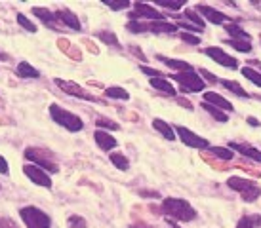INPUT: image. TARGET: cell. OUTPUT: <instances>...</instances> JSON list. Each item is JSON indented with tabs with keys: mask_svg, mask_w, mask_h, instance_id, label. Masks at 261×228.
I'll list each match as a JSON object with an SVG mask.
<instances>
[{
	"mask_svg": "<svg viewBox=\"0 0 261 228\" xmlns=\"http://www.w3.org/2000/svg\"><path fill=\"white\" fill-rule=\"evenodd\" d=\"M162 213L181 222L193 221L196 217V211L193 209V206L179 198H164V202H162Z\"/></svg>",
	"mask_w": 261,
	"mask_h": 228,
	"instance_id": "6da1fadb",
	"label": "cell"
},
{
	"mask_svg": "<svg viewBox=\"0 0 261 228\" xmlns=\"http://www.w3.org/2000/svg\"><path fill=\"white\" fill-rule=\"evenodd\" d=\"M227 185H229V188L242 194V200H244V202H255V200L261 196V188L255 185L254 181H250V179L231 177L227 181Z\"/></svg>",
	"mask_w": 261,
	"mask_h": 228,
	"instance_id": "7a4b0ae2",
	"label": "cell"
},
{
	"mask_svg": "<svg viewBox=\"0 0 261 228\" xmlns=\"http://www.w3.org/2000/svg\"><path fill=\"white\" fill-rule=\"evenodd\" d=\"M50 116L54 118V122H58L59 126H63L69 131H80V129L84 128V124H82V120L76 114L69 112V110L58 107V105H51L50 107Z\"/></svg>",
	"mask_w": 261,
	"mask_h": 228,
	"instance_id": "3957f363",
	"label": "cell"
},
{
	"mask_svg": "<svg viewBox=\"0 0 261 228\" xmlns=\"http://www.w3.org/2000/svg\"><path fill=\"white\" fill-rule=\"evenodd\" d=\"M19 215H21L23 222L27 224V228H50L51 226V219L48 215L40 211L38 207L27 206L19 209Z\"/></svg>",
	"mask_w": 261,
	"mask_h": 228,
	"instance_id": "277c9868",
	"label": "cell"
},
{
	"mask_svg": "<svg viewBox=\"0 0 261 228\" xmlns=\"http://www.w3.org/2000/svg\"><path fill=\"white\" fill-rule=\"evenodd\" d=\"M172 78L179 84L183 93H198L202 92L206 84H204V80L196 74L195 71H189V72H175L172 74Z\"/></svg>",
	"mask_w": 261,
	"mask_h": 228,
	"instance_id": "5b68a950",
	"label": "cell"
},
{
	"mask_svg": "<svg viewBox=\"0 0 261 228\" xmlns=\"http://www.w3.org/2000/svg\"><path fill=\"white\" fill-rule=\"evenodd\" d=\"M25 158L40 165V169L50 171V173H58V165L51 160V152H44L40 149H27L25 150Z\"/></svg>",
	"mask_w": 261,
	"mask_h": 228,
	"instance_id": "8992f818",
	"label": "cell"
},
{
	"mask_svg": "<svg viewBox=\"0 0 261 228\" xmlns=\"http://www.w3.org/2000/svg\"><path fill=\"white\" fill-rule=\"evenodd\" d=\"M175 131H177L179 139H181L187 147H191V149H210V141H208V139H204V137H200V135H196L195 131L183 128V126H177Z\"/></svg>",
	"mask_w": 261,
	"mask_h": 228,
	"instance_id": "52a82bcc",
	"label": "cell"
},
{
	"mask_svg": "<svg viewBox=\"0 0 261 228\" xmlns=\"http://www.w3.org/2000/svg\"><path fill=\"white\" fill-rule=\"evenodd\" d=\"M136 21L139 17H143V19H151V21H164V14H160L159 10H154L152 6L149 4H143V2H136L134 4V12L128 14Z\"/></svg>",
	"mask_w": 261,
	"mask_h": 228,
	"instance_id": "ba28073f",
	"label": "cell"
},
{
	"mask_svg": "<svg viewBox=\"0 0 261 228\" xmlns=\"http://www.w3.org/2000/svg\"><path fill=\"white\" fill-rule=\"evenodd\" d=\"M204 53L210 57V59H214L218 65H221V67H227V69H239V59H234V57H231L229 53H225L221 48L210 46V48H206Z\"/></svg>",
	"mask_w": 261,
	"mask_h": 228,
	"instance_id": "9c48e42d",
	"label": "cell"
},
{
	"mask_svg": "<svg viewBox=\"0 0 261 228\" xmlns=\"http://www.w3.org/2000/svg\"><path fill=\"white\" fill-rule=\"evenodd\" d=\"M23 171H25V175H27V177H29L35 185L46 186V188H50V186H51L50 175H48L44 169H40L38 165H25V167H23Z\"/></svg>",
	"mask_w": 261,
	"mask_h": 228,
	"instance_id": "30bf717a",
	"label": "cell"
},
{
	"mask_svg": "<svg viewBox=\"0 0 261 228\" xmlns=\"http://www.w3.org/2000/svg\"><path fill=\"white\" fill-rule=\"evenodd\" d=\"M56 84L63 90L65 93H69V95H74V97H79V99H84V101H97L92 95V93L84 92L82 88H80L79 84H74V82H67V80H61V78H56Z\"/></svg>",
	"mask_w": 261,
	"mask_h": 228,
	"instance_id": "8fae6325",
	"label": "cell"
},
{
	"mask_svg": "<svg viewBox=\"0 0 261 228\" xmlns=\"http://www.w3.org/2000/svg\"><path fill=\"white\" fill-rule=\"evenodd\" d=\"M195 12H200V14H202L210 23H214V25H221V23H225L229 19L225 14H221V12H218V10H214V8H210V6H206V4H196Z\"/></svg>",
	"mask_w": 261,
	"mask_h": 228,
	"instance_id": "7c38bea8",
	"label": "cell"
},
{
	"mask_svg": "<svg viewBox=\"0 0 261 228\" xmlns=\"http://www.w3.org/2000/svg\"><path fill=\"white\" fill-rule=\"evenodd\" d=\"M229 149L237 150V152H240L242 156L252 158L254 162L261 164V150H257L255 147H250V145H242V142H231V145H229Z\"/></svg>",
	"mask_w": 261,
	"mask_h": 228,
	"instance_id": "4fadbf2b",
	"label": "cell"
},
{
	"mask_svg": "<svg viewBox=\"0 0 261 228\" xmlns=\"http://www.w3.org/2000/svg\"><path fill=\"white\" fill-rule=\"evenodd\" d=\"M204 103H208V105L219 108V110H232V108H234L231 105V101H227L225 97H221V95H218V93H214V92L204 93Z\"/></svg>",
	"mask_w": 261,
	"mask_h": 228,
	"instance_id": "5bb4252c",
	"label": "cell"
},
{
	"mask_svg": "<svg viewBox=\"0 0 261 228\" xmlns=\"http://www.w3.org/2000/svg\"><path fill=\"white\" fill-rule=\"evenodd\" d=\"M33 14L37 15L38 19L46 25L48 28H51V31H58V17H56V14H51L50 10H46V8H33Z\"/></svg>",
	"mask_w": 261,
	"mask_h": 228,
	"instance_id": "9a60e30c",
	"label": "cell"
},
{
	"mask_svg": "<svg viewBox=\"0 0 261 228\" xmlns=\"http://www.w3.org/2000/svg\"><path fill=\"white\" fill-rule=\"evenodd\" d=\"M56 17H58V21L67 25L69 28H73V31H82L79 17H76L73 12H69V10H58V12H56Z\"/></svg>",
	"mask_w": 261,
	"mask_h": 228,
	"instance_id": "2e32d148",
	"label": "cell"
},
{
	"mask_svg": "<svg viewBox=\"0 0 261 228\" xmlns=\"http://www.w3.org/2000/svg\"><path fill=\"white\" fill-rule=\"evenodd\" d=\"M94 137H95V142L99 145V149H103V150H113L116 145H118V141H116L115 137L109 135V133L103 131V129H97L94 133Z\"/></svg>",
	"mask_w": 261,
	"mask_h": 228,
	"instance_id": "e0dca14e",
	"label": "cell"
},
{
	"mask_svg": "<svg viewBox=\"0 0 261 228\" xmlns=\"http://www.w3.org/2000/svg\"><path fill=\"white\" fill-rule=\"evenodd\" d=\"M156 59H159V61H162L164 65H168L170 69H175V71H179V72L193 71L191 63H187V61H179V59H170V57H164V55H156Z\"/></svg>",
	"mask_w": 261,
	"mask_h": 228,
	"instance_id": "ac0fdd59",
	"label": "cell"
},
{
	"mask_svg": "<svg viewBox=\"0 0 261 228\" xmlns=\"http://www.w3.org/2000/svg\"><path fill=\"white\" fill-rule=\"evenodd\" d=\"M147 31L149 33H175L177 25H172V23L166 21H151L147 23Z\"/></svg>",
	"mask_w": 261,
	"mask_h": 228,
	"instance_id": "d6986e66",
	"label": "cell"
},
{
	"mask_svg": "<svg viewBox=\"0 0 261 228\" xmlns=\"http://www.w3.org/2000/svg\"><path fill=\"white\" fill-rule=\"evenodd\" d=\"M151 86L154 88V90H159V92L166 93V95H177V92H175V88L168 80L164 78H151Z\"/></svg>",
	"mask_w": 261,
	"mask_h": 228,
	"instance_id": "ffe728a7",
	"label": "cell"
},
{
	"mask_svg": "<svg viewBox=\"0 0 261 228\" xmlns=\"http://www.w3.org/2000/svg\"><path fill=\"white\" fill-rule=\"evenodd\" d=\"M225 31L232 36V40H244V42H250V40H252V35L246 33V31H242L239 25H232L231 23V25H227V27H225Z\"/></svg>",
	"mask_w": 261,
	"mask_h": 228,
	"instance_id": "44dd1931",
	"label": "cell"
},
{
	"mask_svg": "<svg viewBox=\"0 0 261 228\" xmlns=\"http://www.w3.org/2000/svg\"><path fill=\"white\" fill-rule=\"evenodd\" d=\"M152 128L156 129V131H160L162 135L166 137L168 141H174L175 139V135H174V129L168 126L166 122L164 120H160V118H156V120H152Z\"/></svg>",
	"mask_w": 261,
	"mask_h": 228,
	"instance_id": "7402d4cb",
	"label": "cell"
},
{
	"mask_svg": "<svg viewBox=\"0 0 261 228\" xmlns=\"http://www.w3.org/2000/svg\"><path fill=\"white\" fill-rule=\"evenodd\" d=\"M221 86H223V88H227L229 92H232L234 95H239V97H244V99H248V97H250V93H248L246 90L239 84V82H232V80H221Z\"/></svg>",
	"mask_w": 261,
	"mask_h": 228,
	"instance_id": "603a6c76",
	"label": "cell"
},
{
	"mask_svg": "<svg viewBox=\"0 0 261 228\" xmlns=\"http://www.w3.org/2000/svg\"><path fill=\"white\" fill-rule=\"evenodd\" d=\"M17 74H19L21 78H38V76H40V72H38L35 67H31L27 61H23V63L17 65Z\"/></svg>",
	"mask_w": 261,
	"mask_h": 228,
	"instance_id": "cb8c5ba5",
	"label": "cell"
},
{
	"mask_svg": "<svg viewBox=\"0 0 261 228\" xmlns=\"http://www.w3.org/2000/svg\"><path fill=\"white\" fill-rule=\"evenodd\" d=\"M105 95H107V97H111V99H122V101L130 99V93L126 92L124 88H120V86H113V88H107V90H105Z\"/></svg>",
	"mask_w": 261,
	"mask_h": 228,
	"instance_id": "d4e9b609",
	"label": "cell"
},
{
	"mask_svg": "<svg viewBox=\"0 0 261 228\" xmlns=\"http://www.w3.org/2000/svg\"><path fill=\"white\" fill-rule=\"evenodd\" d=\"M210 152L214 156H218L219 160H232L234 152L229 147H210Z\"/></svg>",
	"mask_w": 261,
	"mask_h": 228,
	"instance_id": "484cf974",
	"label": "cell"
},
{
	"mask_svg": "<svg viewBox=\"0 0 261 228\" xmlns=\"http://www.w3.org/2000/svg\"><path fill=\"white\" fill-rule=\"evenodd\" d=\"M111 162H113V164H115L120 171H126L128 167H130V162H128V158L122 156L120 152H113V154H111Z\"/></svg>",
	"mask_w": 261,
	"mask_h": 228,
	"instance_id": "4316f807",
	"label": "cell"
},
{
	"mask_svg": "<svg viewBox=\"0 0 261 228\" xmlns=\"http://www.w3.org/2000/svg\"><path fill=\"white\" fill-rule=\"evenodd\" d=\"M242 74H244V78H248L250 82H254L255 86L261 88V72L254 71L252 67H244V69H242Z\"/></svg>",
	"mask_w": 261,
	"mask_h": 228,
	"instance_id": "83f0119b",
	"label": "cell"
},
{
	"mask_svg": "<svg viewBox=\"0 0 261 228\" xmlns=\"http://www.w3.org/2000/svg\"><path fill=\"white\" fill-rule=\"evenodd\" d=\"M225 44H229L231 48H234L237 51H242V53H248V51H252V44L244 42V40H225Z\"/></svg>",
	"mask_w": 261,
	"mask_h": 228,
	"instance_id": "f1b7e54d",
	"label": "cell"
},
{
	"mask_svg": "<svg viewBox=\"0 0 261 228\" xmlns=\"http://www.w3.org/2000/svg\"><path fill=\"white\" fill-rule=\"evenodd\" d=\"M202 108H204V110H208V112H210L218 122H227V120H229V118H227V114H225L223 110L212 107V105H208V103H202Z\"/></svg>",
	"mask_w": 261,
	"mask_h": 228,
	"instance_id": "f546056e",
	"label": "cell"
},
{
	"mask_svg": "<svg viewBox=\"0 0 261 228\" xmlns=\"http://www.w3.org/2000/svg\"><path fill=\"white\" fill-rule=\"evenodd\" d=\"M95 124H97V128L103 129V131H105V129H113V131H116V129L120 128L116 122L109 120V118H105V116H99V118L95 120Z\"/></svg>",
	"mask_w": 261,
	"mask_h": 228,
	"instance_id": "4dcf8cb0",
	"label": "cell"
},
{
	"mask_svg": "<svg viewBox=\"0 0 261 228\" xmlns=\"http://www.w3.org/2000/svg\"><path fill=\"white\" fill-rule=\"evenodd\" d=\"M185 17H187L189 21L195 23L196 28H202V31H204V25H206V23H204V19L198 14H196L195 10H191V8H189V10H185Z\"/></svg>",
	"mask_w": 261,
	"mask_h": 228,
	"instance_id": "1f68e13d",
	"label": "cell"
},
{
	"mask_svg": "<svg viewBox=\"0 0 261 228\" xmlns=\"http://www.w3.org/2000/svg\"><path fill=\"white\" fill-rule=\"evenodd\" d=\"M97 38L103 40L105 44H109V46H120L118 44V38H116L115 33H111V31H103V33H97Z\"/></svg>",
	"mask_w": 261,
	"mask_h": 228,
	"instance_id": "d6a6232c",
	"label": "cell"
},
{
	"mask_svg": "<svg viewBox=\"0 0 261 228\" xmlns=\"http://www.w3.org/2000/svg\"><path fill=\"white\" fill-rule=\"evenodd\" d=\"M17 23H19L23 28H27L29 33H37V25H35V23H31L23 14H17Z\"/></svg>",
	"mask_w": 261,
	"mask_h": 228,
	"instance_id": "836d02e7",
	"label": "cell"
},
{
	"mask_svg": "<svg viewBox=\"0 0 261 228\" xmlns=\"http://www.w3.org/2000/svg\"><path fill=\"white\" fill-rule=\"evenodd\" d=\"M69 224H71V228H86V221L82 217H76V215L69 217Z\"/></svg>",
	"mask_w": 261,
	"mask_h": 228,
	"instance_id": "e575fe53",
	"label": "cell"
},
{
	"mask_svg": "<svg viewBox=\"0 0 261 228\" xmlns=\"http://www.w3.org/2000/svg\"><path fill=\"white\" fill-rule=\"evenodd\" d=\"M156 4L162 8H168V10H179V8H183L185 2H166V0H159Z\"/></svg>",
	"mask_w": 261,
	"mask_h": 228,
	"instance_id": "d590c367",
	"label": "cell"
},
{
	"mask_svg": "<svg viewBox=\"0 0 261 228\" xmlns=\"http://www.w3.org/2000/svg\"><path fill=\"white\" fill-rule=\"evenodd\" d=\"M179 38H181L183 42H187V44H193V46H196V44H200V38L195 35H189V33H181L179 35Z\"/></svg>",
	"mask_w": 261,
	"mask_h": 228,
	"instance_id": "8d00e7d4",
	"label": "cell"
},
{
	"mask_svg": "<svg viewBox=\"0 0 261 228\" xmlns=\"http://www.w3.org/2000/svg\"><path fill=\"white\" fill-rule=\"evenodd\" d=\"M103 4L109 6L111 10H124V8H130V2H109V0H105Z\"/></svg>",
	"mask_w": 261,
	"mask_h": 228,
	"instance_id": "74e56055",
	"label": "cell"
},
{
	"mask_svg": "<svg viewBox=\"0 0 261 228\" xmlns=\"http://www.w3.org/2000/svg\"><path fill=\"white\" fill-rule=\"evenodd\" d=\"M141 72H145L147 76H151V78H162V72L154 71V69H149L145 65H141Z\"/></svg>",
	"mask_w": 261,
	"mask_h": 228,
	"instance_id": "f35d334b",
	"label": "cell"
},
{
	"mask_svg": "<svg viewBox=\"0 0 261 228\" xmlns=\"http://www.w3.org/2000/svg\"><path fill=\"white\" fill-rule=\"evenodd\" d=\"M255 224L252 222V219L250 217H242L239 222H237V228H254Z\"/></svg>",
	"mask_w": 261,
	"mask_h": 228,
	"instance_id": "ab89813d",
	"label": "cell"
},
{
	"mask_svg": "<svg viewBox=\"0 0 261 228\" xmlns=\"http://www.w3.org/2000/svg\"><path fill=\"white\" fill-rule=\"evenodd\" d=\"M0 228H19V226H17L12 219H8V217H0Z\"/></svg>",
	"mask_w": 261,
	"mask_h": 228,
	"instance_id": "60d3db41",
	"label": "cell"
},
{
	"mask_svg": "<svg viewBox=\"0 0 261 228\" xmlns=\"http://www.w3.org/2000/svg\"><path fill=\"white\" fill-rule=\"evenodd\" d=\"M139 196H143V198H160V194L154 192V190H139Z\"/></svg>",
	"mask_w": 261,
	"mask_h": 228,
	"instance_id": "b9f144b4",
	"label": "cell"
},
{
	"mask_svg": "<svg viewBox=\"0 0 261 228\" xmlns=\"http://www.w3.org/2000/svg\"><path fill=\"white\" fill-rule=\"evenodd\" d=\"M200 72L204 74V78L208 80V82H212V84H216V82H218V78H216V76H214L210 71H206V69H200Z\"/></svg>",
	"mask_w": 261,
	"mask_h": 228,
	"instance_id": "7bdbcfd3",
	"label": "cell"
},
{
	"mask_svg": "<svg viewBox=\"0 0 261 228\" xmlns=\"http://www.w3.org/2000/svg\"><path fill=\"white\" fill-rule=\"evenodd\" d=\"M8 171H10V169H8V162H6V160H4L2 156H0V173H4V175H8Z\"/></svg>",
	"mask_w": 261,
	"mask_h": 228,
	"instance_id": "ee69618b",
	"label": "cell"
},
{
	"mask_svg": "<svg viewBox=\"0 0 261 228\" xmlns=\"http://www.w3.org/2000/svg\"><path fill=\"white\" fill-rule=\"evenodd\" d=\"M130 228H152V226H149V224H143V222H136V224H132Z\"/></svg>",
	"mask_w": 261,
	"mask_h": 228,
	"instance_id": "f6af8a7d",
	"label": "cell"
},
{
	"mask_svg": "<svg viewBox=\"0 0 261 228\" xmlns=\"http://www.w3.org/2000/svg\"><path fill=\"white\" fill-rule=\"evenodd\" d=\"M250 219H252V222H254V224H261V217H257V215H252Z\"/></svg>",
	"mask_w": 261,
	"mask_h": 228,
	"instance_id": "bcb514c9",
	"label": "cell"
},
{
	"mask_svg": "<svg viewBox=\"0 0 261 228\" xmlns=\"http://www.w3.org/2000/svg\"><path fill=\"white\" fill-rule=\"evenodd\" d=\"M248 124H250V126H259V122L255 120V118H252V116L248 118Z\"/></svg>",
	"mask_w": 261,
	"mask_h": 228,
	"instance_id": "7dc6e473",
	"label": "cell"
},
{
	"mask_svg": "<svg viewBox=\"0 0 261 228\" xmlns=\"http://www.w3.org/2000/svg\"><path fill=\"white\" fill-rule=\"evenodd\" d=\"M8 59H10V55L4 53V51H0V61H8Z\"/></svg>",
	"mask_w": 261,
	"mask_h": 228,
	"instance_id": "c3c4849f",
	"label": "cell"
},
{
	"mask_svg": "<svg viewBox=\"0 0 261 228\" xmlns=\"http://www.w3.org/2000/svg\"><path fill=\"white\" fill-rule=\"evenodd\" d=\"M168 222H170V226H172V228H179V226H177V224H175L174 221H168Z\"/></svg>",
	"mask_w": 261,
	"mask_h": 228,
	"instance_id": "681fc988",
	"label": "cell"
}]
</instances>
